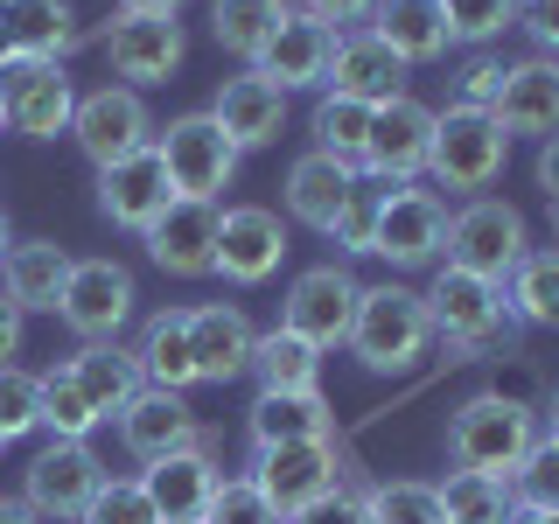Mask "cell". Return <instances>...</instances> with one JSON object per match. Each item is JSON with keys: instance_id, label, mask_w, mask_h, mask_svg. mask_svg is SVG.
Masks as SVG:
<instances>
[{"instance_id": "40", "label": "cell", "mask_w": 559, "mask_h": 524, "mask_svg": "<svg viewBox=\"0 0 559 524\" xmlns=\"http://www.w3.org/2000/svg\"><path fill=\"white\" fill-rule=\"evenodd\" d=\"M384 196H392V182H371V175H357V189L343 196L336 224H329V238H336L343 252H371V238H378V217H384Z\"/></svg>"}, {"instance_id": "3", "label": "cell", "mask_w": 559, "mask_h": 524, "mask_svg": "<svg viewBox=\"0 0 559 524\" xmlns=\"http://www.w3.org/2000/svg\"><path fill=\"white\" fill-rule=\"evenodd\" d=\"M343 349L364 364V371H378V378L413 371V364L433 349V322H427L419 287H399V279L364 287V294H357V322H349V343H343Z\"/></svg>"}, {"instance_id": "50", "label": "cell", "mask_w": 559, "mask_h": 524, "mask_svg": "<svg viewBox=\"0 0 559 524\" xmlns=\"http://www.w3.org/2000/svg\"><path fill=\"white\" fill-rule=\"evenodd\" d=\"M532 182L546 189V203L559 210V133H546V140H538V162H532Z\"/></svg>"}, {"instance_id": "38", "label": "cell", "mask_w": 559, "mask_h": 524, "mask_svg": "<svg viewBox=\"0 0 559 524\" xmlns=\"http://www.w3.org/2000/svg\"><path fill=\"white\" fill-rule=\"evenodd\" d=\"M35 384H43V427H49V441H92V433L105 427L98 406L84 398V384L70 378V364L35 371Z\"/></svg>"}, {"instance_id": "6", "label": "cell", "mask_w": 559, "mask_h": 524, "mask_svg": "<svg viewBox=\"0 0 559 524\" xmlns=\"http://www.w3.org/2000/svg\"><path fill=\"white\" fill-rule=\"evenodd\" d=\"M154 154L168 168V189L189 203H217L238 175V147L210 112H175L168 127H154Z\"/></svg>"}, {"instance_id": "53", "label": "cell", "mask_w": 559, "mask_h": 524, "mask_svg": "<svg viewBox=\"0 0 559 524\" xmlns=\"http://www.w3.org/2000/svg\"><path fill=\"white\" fill-rule=\"evenodd\" d=\"M182 0H119V14H175Z\"/></svg>"}, {"instance_id": "12", "label": "cell", "mask_w": 559, "mask_h": 524, "mask_svg": "<svg viewBox=\"0 0 559 524\" xmlns=\"http://www.w3.org/2000/svg\"><path fill=\"white\" fill-rule=\"evenodd\" d=\"M287 266V224L266 203H231L217 210V259L210 273L231 279V287H266V279Z\"/></svg>"}, {"instance_id": "33", "label": "cell", "mask_w": 559, "mask_h": 524, "mask_svg": "<svg viewBox=\"0 0 559 524\" xmlns=\"http://www.w3.org/2000/svg\"><path fill=\"white\" fill-rule=\"evenodd\" d=\"M252 378H259V392H322V349L301 343L294 329H259Z\"/></svg>"}, {"instance_id": "23", "label": "cell", "mask_w": 559, "mask_h": 524, "mask_svg": "<svg viewBox=\"0 0 559 524\" xmlns=\"http://www.w3.org/2000/svg\"><path fill=\"white\" fill-rule=\"evenodd\" d=\"M210 119H217L224 133H231V147H273L280 127H287V92H280L273 78H259V70H238V78L217 84V98H210Z\"/></svg>"}, {"instance_id": "28", "label": "cell", "mask_w": 559, "mask_h": 524, "mask_svg": "<svg viewBox=\"0 0 559 524\" xmlns=\"http://www.w3.org/2000/svg\"><path fill=\"white\" fill-rule=\"evenodd\" d=\"M63 279H70V252H63L57 238H14V245H8L0 294H8L22 314H57Z\"/></svg>"}, {"instance_id": "42", "label": "cell", "mask_w": 559, "mask_h": 524, "mask_svg": "<svg viewBox=\"0 0 559 524\" xmlns=\"http://www.w3.org/2000/svg\"><path fill=\"white\" fill-rule=\"evenodd\" d=\"M84 524H162V511H154V497H147L140 476H105Z\"/></svg>"}, {"instance_id": "11", "label": "cell", "mask_w": 559, "mask_h": 524, "mask_svg": "<svg viewBox=\"0 0 559 524\" xmlns=\"http://www.w3.org/2000/svg\"><path fill=\"white\" fill-rule=\"evenodd\" d=\"M57 314L78 343H119V329L133 322V273L119 259H70Z\"/></svg>"}, {"instance_id": "48", "label": "cell", "mask_w": 559, "mask_h": 524, "mask_svg": "<svg viewBox=\"0 0 559 524\" xmlns=\"http://www.w3.org/2000/svg\"><path fill=\"white\" fill-rule=\"evenodd\" d=\"M287 524H371V517H364V497H349V489H336V497L308 503V511H301V517H287Z\"/></svg>"}, {"instance_id": "14", "label": "cell", "mask_w": 559, "mask_h": 524, "mask_svg": "<svg viewBox=\"0 0 559 524\" xmlns=\"http://www.w3.org/2000/svg\"><path fill=\"white\" fill-rule=\"evenodd\" d=\"M441 238H448L441 189H413L406 182V189H392V196H384V217H378L371 252L392 273H419V266H441Z\"/></svg>"}, {"instance_id": "17", "label": "cell", "mask_w": 559, "mask_h": 524, "mask_svg": "<svg viewBox=\"0 0 559 524\" xmlns=\"http://www.w3.org/2000/svg\"><path fill=\"white\" fill-rule=\"evenodd\" d=\"M119 441H127L133 462H162V454H182V448H210V427L189 413L182 392H154V384H140L133 406L119 413Z\"/></svg>"}, {"instance_id": "56", "label": "cell", "mask_w": 559, "mask_h": 524, "mask_svg": "<svg viewBox=\"0 0 559 524\" xmlns=\"http://www.w3.org/2000/svg\"><path fill=\"white\" fill-rule=\"evenodd\" d=\"M8 245H14V231H8V210H0V266H8Z\"/></svg>"}, {"instance_id": "19", "label": "cell", "mask_w": 559, "mask_h": 524, "mask_svg": "<svg viewBox=\"0 0 559 524\" xmlns=\"http://www.w3.org/2000/svg\"><path fill=\"white\" fill-rule=\"evenodd\" d=\"M168 203H175V189H168V168H162L154 147H140V154H127V162H112V168H98V210L119 224V231L147 238V224L162 217Z\"/></svg>"}, {"instance_id": "55", "label": "cell", "mask_w": 559, "mask_h": 524, "mask_svg": "<svg viewBox=\"0 0 559 524\" xmlns=\"http://www.w3.org/2000/svg\"><path fill=\"white\" fill-rule=\"evenodd\" d=\"M511 524H559V511H518Z\"/></svg>"}, {"instance_id": "59", "label": "cell", "mask_w": 559, "mask_h": 524, "mask_svg": "<svg viewBox=\"0 0 559 524\" xmlns=\"http://www.w3.org/2000/svg\"><path fill=\"white\" fill-rule=\"evenodd\" d=\"M0 448H8V433H0Z\"/></svg>"}, {"instance_id": "43", "label": "cell", "mask_w": 559, "mask_h": 524, "mask_svg": "<svg viewBox=\"0 0 559 524\" xmlns=\"http://www.w3.org/2000/svg\"><path fill=\"white\" fill-rule=\"evenodd\" d=\"M511 503L518 511H559V441H538L511 476Z\"/></svg>"}, {"instance_id": "36", "label": "cell", "mask_w": 559, "mask_h": 524, "mask_svg": "<svg viewBox=\"0 0 559 524\" xmlns=\"http://www.w3.org/2000/svg\"><path fill=\"white\" fill-rule=\"evenodd\" d=\"M314 147L336 154V162H349L364 175V140H371V105L364 98H343V92H322L314 98V119H308Z\"/></svg>"}, {"instance_id": "52", "label": "cell", "mask_w": 559, "mask_h": 524, "mask_svg": "<svg viewBox=\"0 0 559 524\" xmlns=\"http://www.w3.org/2000/svg\"><path fill=\"white\" fill-rule=\"evenodd\" d=\"M0 524H43V517H35L22 497H0Z\"/></svg>"}, {"instance_id": "30", "label": "cell", "mask_w": 559, "mask_h": 524, "mask_svg": "<svg viewBox=\"0 0 559 524\" xmlns=\"http://www.w3.org/2000/svg\"><path fill=\"white\" fill-rule=\"evenodd\" d=\"M364 28H378L384 43H392V57L406 63V70H413V63H441L448 49H454L441 0H378Z\"/></svg>"}, {"instance_id": "27", "label": "cell", "mask_w": 559, "mask_h": 524, "mask_svg": "<svg viewBox=\"0 0 559 524\" xmlns=\"http://www.w3.org/2000/svg\"><path fill=\"white\" fill-rule=\"evenodd\" d=\"M133 364H140V384H154V392H197L203 371H197V343H189V308H162L147 314V329H140L133 343Z\"/></svg>"}, {"instance_id": "58", "label": "cell", "mask_w": 559, "mask_h": 524, "mask_svg": "<svg viewBox=\"0 0 559 524\" xmlns=\"http://www.w3.org/2000/svg\"><path fill=\"white\" fill-rule=\"evenodd\" d=\"M280 8H301V0H280Z\"/></svg>"}, {"instance_id": "25", "label": "cell", "mask_w": 559, "mask_h": 524, "mask_svg": "<svg viewBox=\"0 0 559 524\" xmlns=\"http://www.w3.org/2000/svg\"><path fill=\"white\" fill-rule=\"evenodd\" d=\"M189 343H197L203 384H231V378L252 371L259 329H252V314H245L238 301H203V308H189Z\"/></svg>"}, {"instance_id": "5", "label": "cell", "mask_w": 559, "mask_h": 524, "mask_svg": "<svg viewBox=\"0 0 559 524\" xmlns=\"http://www.w3.org/2000/svg\"><path fill=\"white\" fill-rule=\"evenodd\" d=\"M524 252H532L524 210L503 203V196H468L448 217V238H441V266H462V273H476V279H497V287L518 273Z\"/></svg>"}, {"instance_id": "20", "label": "cell", "mask_w": 559, "mask_h": 524, "mask_svg": "<svg viewBox=\"0 0 559 524\" xmlns=\"http://www.w3.org/2000/svg\"><path fill=\"white\" fill-rule=\"evenodd\" d=\"M78 43H84V28H78L70 0H0V70L22 57L63 63Z\"/></svg>"}, {"instance_id": "26", "label": "cell", "mask_w": 559, "mask_h": 524, "mask_svg": "<svg viewBox=\"0 0 559 524\" xmlns=\"http://www.w3.org/2000/svg\"><path fill=\"white\" fill-rule=\"evenodd\" d=\"M140 483H147L162 524H203L210 497H217V483H224V468H217V454H210V448H182V454L147 462V476H140Z\"/></svg>"}, {"instance_id": "47", "label": "cell", "mask_w": 559, "mask_h": 524, "mask_svg": "<svg viewBox=\"0 0 559 524\" xmlns=\"http://www.w3.org/2000/svg\"><path fill=\"white\" fill-rule=\"evenodd\" d=\"M518 28L532 35L538 57H559V0H518Z\"/></svg>"}, {"instance_id": "35", "label": "cell", "mask_w": 559, "mask_h": 524, "mask_svg": "<svg viewBox=\"0 0 559 524\" xmlns=\"http://www.w3.org/2000/svg\"><path fill=\"white\" fill-rule=\"evenodd\" d=\"M280 0H210V35H217V49H231V57L252 70L266 57L273 28H280Z\"/></svg>"}, {"instance_id": "46", "label": "cell", "mask_w": 559, "mask_h": 524, "mask_svg": "<svg viewBox=\"0 0 559 524\" xmlns=\"http://www.w3.org/2000/svg\"><path fill=\"white\" fill-rule=\"evenodd\" d=\"M497 92H503V63H497V57H476V63L462 70V92H454V105L489 112V105H497Z\"/></svg>"}, {"instance_id": "4", "label": "cell", "mask_w": 559, "mask_h": 524, "mask_svg": "<svg viewBox=\"0 0 559 524\" xmlns=\"http://www.w3.org/2000/svg\"><path fill=\"white\" fill-rule=\"evenodd\" d=\"M511 162V133L489 112H468V105H448L433 112V147H427V175L454 196H489V182Z\"/></svg>"}, {"instance_id": "37", "label": "cell", "mask_w": 559, "mask_h": 524, "mask_svg": "<svg viewBox=\"0 0 559 524\" xmlns=\"http://www.w3.org/2000/svg\"><path fill=\"white\" fill-rule=\"evenodd\" d=\"M433 489H441L448 524H511V517H518L511 483L476 476V468H448V483H433Z\"/></svg>"}, {"instance_id": "21", "label": "cell", "mask_w": 559, "mask_h": 524, "mask_svg": "<svg viewBox=\"0 0 559 524\" xmlns=\"http://www.w3.org/2000/svg\"><path fill=\"white\" fill-rule=\"evenodd\" d=\"M147 259L175 279H203L217 259V203H189L175 196L162 217L147 224Z\"/></svg>"}, {"instance_id": "13", "label": "cell", "mask_w": 559, "mask_h": 524, "mask_svg": "<svg viewBox=\"0 0 559 524\" xmlns=\"http://www.w3.org/2000/svg\"><path fill=\"white\" fill-rule=\"evenodd\" d=\"M427 147H433V105H419L413 92L371 105V140H364V175L371 182H392V189L419 182Z\"/></svg>"}, {"instance_id": "2", "label": "cell", "mask_w": 559, "mask_h": 524, "mask_svg": "<svg viewBox=\"0 0 559 524\" xmlns=\"http://www.w3.org/2000/svg\"><path fill=\"white\" fill-rule=\"evenodd\" d=\"M532 448H538V413L524 406V398H511V392H476L448 419V462L476 468V476L511 483Z\"/></svg>"}, {"instance_id": "41", "label": "cell", "mask_w": 559, "mask_h": 524, "mask_svg": "<svg viewBox=\"0 0 559 524\" xmlns=\"http://www.w3.org/2000/svg\"><path fill=\"white\" fill-rule=\"evenodd\" d=\"M441 14H448V35L468 49H483L503 28H518V0H441Z\"/></svg>"}, {"instance_id": "1", "label": "cell", "mask_w": 559, "mask_h": 524, "mask_svg": "<svg viewBox=\"0 0 559 524\" xmlns=\"http://www.w3.org/2000/svg\"><path fill=\"white\" fill-rule=\"evenodd\" d=\"M419 301H427L433 343H448V357H497V349H511L518 329H524L497 279H476L462 266H441Z\"/></svg>"}, {"instance_id": "39", "label": "cell", "mask_w": 559, "mask_h": 524, "mask_svg": "<svg viewBox=\"0 0 559 524\" xmlns=\"http://www.w3.org/2000/svg\"><path fill=\"white\" fill-rule=\"evenodd\" d=\"M364 517H371V524H448L441 489H433V483H413V476L371 483V489H364Z\"/></svg>"}, {"instance_id": "51", "label": "cell", "mask_w": 559, "mask_h": 524, "mask_svg": "<svg viewBox=\"0 0 559 524\" xmlns=\"http://www.w3.org/2000/svg\"><path fill=\"white\" fill-rule=\"evenodd\" d=\"M22 329H28V314L8 301V294H0V364H14L22 357Z\"/></svg>"}, {"instance_id": "49", "label": "cell", "mask_w": 559, "mask_h": 524, "mask_svg": "<svg viewBox=\"0 0 559 524\" xmlns=\"http://www.w3.org/2000/svg\"><path fill=\"white\" fill-rule=\"evenodd\" d=\"M371 8H378V0H301V14H314V22H329V28H364V22H371Z\"/></svg>"}, {"instance_id": "44", "label": "cell", "mask_w": 559, "mask_h": 524, "mask_svg": "<svg viewBox=\"0 0 559 524\" xmlns=\"http://www.w3.org/2000/svg\"><path fill=\"white\" fill-rule=\"evenodd\" d=\"M35 427H43V384H35V371H22V364H0V433L22 441Z\"/></svg>"}, {"instance_id": "10", "label": "cell", "mask_w": 559, "mask_h": 524, "mask_svg": "<svg viewBox=\"0 0 559 524\" xmlns=\"http://www.w3.org/2000/svg\"><path fill=\"white\" fill-rule=\"evenodd\" d=\"M357 273L343 266V259H329V266H308L294 273L287 301H280V329H294L301 343L314 349H343L349 343V322H357Z\"/></svg>"}, {"instance_id": "24", "label": "cell", "mask_w": 559, "mask_h": 524, "mask_svg": "<svg viewBox=\"0 0 559 524\" xmlns=\"http://www.w3.org/2000/svg\"><path fill=\"white\" fill-rule=\"evenodd\" d=\"M489 119H497L503 133H532L546 140L559 133V63L552 57H524V63H503V92L489 105Z\"/></svg>"}, {"instance_id": "34", "label": "cell", "mask_w": 559, "mask_h": 524, "mask_svg": "<svg viewBox=\"0 0 559 524\" xmlns=\"http://www.w3.org/2000/svg\"><path fill=\"white\" fill-rule=\"evenodd\" d=\"M503 301L524 329H559V245H538L518 259V273L503 279Z\"/></svg>"}, {"instance_id": "15", "label": "cell", "mask_w": 559, "mask_h": 524, "mask_svg": "<svg viewBox=\"0 0 559 524\" xmlns=\"http://www.w3.org/2000/svg\"><path fill=\"white\" fill-rule=\"evenodd\" d=\"M0 98H8V133H22V140H57L70 133V112H78V84L49 57L8 63L0 70Z\"/></svg>"}, {"instance_id": "29", "label": "cell", "mask_w": 559, "mask_h": 524, "mask_svg": "<svg viewBox=\"0 0 559 524\" xmlns=\"http://www.w3.org/2000/svg\"><path fill=\"white\" fill-rule=\"evenodd\" d=\"M252 448H294V441H336V413L322 392H259L252 413Z\"/></svg>"}, {"instance_id": "9", "label": "cell", "mask_w": 559, "mask_h": 524, "mask_svg": "<svg viewBox=\"0 0 559 524\" xmlns=\"http://www.w3.org/2000/svg\"><path fill=\"white\" fill-rule=\"evenodd\" d=\"M245 476L280 517H301L308 503L343 489V462H336V441H294V448H252Z\"/></svg>"}, {"instance_id": "60", "label": "cell", "mask_w": 559, "mask_h": 524, "mask_svg": "<svg viewBox=\"0 0 559 524\" xmlns=\"http://www.w3.org/2000/svg\"><path fill=\"white\" fill-rule=\"evenodd\" d=\"M552 63H559V57H552Z\"/></svg>"}, {"instance_id": "7", "label": "cell", "mask_w": 559, "mask_h": 524, "mask_svg": "<svg viewBox=\"0 0 559 524\" xmlns=\"http://www.w3.org/2000/svg\"><path fill=\"white\" fill-rule=\"evenodd\" d=\"M105 483V462L92 454V441H43L35 462L22 468V503L43 524H84Z\"/></svg>"}, {"instance_id": "32", "label": "cell", "mask_w": 559, "mask_h": 524, "mask_svg": "<svg viewBox=\"0 0 559 524\" xmlns=\"http://www.w3.org/2000/svg\"><path fill=\"white\" fill-rule=\"evenodd\" d=\"M70 378L84 384V398L98 406V419H119L140 392V364H133V349H119V343H78Z\"/></svg>"}, {"instance_id": "31", "label": "cell", "mask_w": 559, "mask_h": 524, "mask_svg": "<svg viewBox=\"0 0 559 524\" xmlns=\"http://www.w3.org/2000/svg\"><path fill=\"white\" fill-rule=\"evenodd\" d=\"M349 189H357V168L336 162V154H322V147H308L301 162L287 168V217L308 224V231H329Z\"/></svg>"}, {"instance_id": "22", "label": "cell", "mask_w": 559, "mask_h": 524, "mask_svg": "<svg viewBox=\"0 0 559 524\" xmlns=\"http://www.w3.org/2000/svg\"><path fill=\"white\" fill-rule=\"evenodd\" d=\"M322 92H343V98H364V105H384L406 92V63L392 57L378 28H343L336 35V57H329V84Z\"/></svg>"}, {"instance_id": "57", "label": "cell", "mask_w": 559, "mask_h": 524, "mask_svg": "<svg viewBox=\"0 0 559 524\" xmlns=\"http://www.w3.org/2000/svg\"><path fill=\"white\" fill-rule=\"evenodd\" d=\"M0 127H8V98H0Z\"/></svg>"}, {"instance_id": "8", "label": "cell", "mask_w": 559, "mask_h": 524, "mask_svg": "<svg viewBox=\"0 0 559 524\" xmlns=\"http://www.w3.org/2000/svg\"><path fill=\"white\" fill-rule=\"evenodd\" d=\"M70 140L84 147L92 168H112L127 154L154 147V112L133 84H98V92H78V112H70Z\"/></svg>"}, {"instance_id": "18", "label": "cell", "mask_w": 559, "mask_h": 524, "mask_svg": "<svg viewBox=\"0 0 559 524\" xmlns=\"http://www.w3.org/2000/svg\"><path fill=\"white\" fill-rule=\"evenodd\" d=\"M329 57H336V28L314 22V14H301V8H287L280 28H273V43H266V57H259L252 70L273 78L280 92H322V84H329Z\"/></svg>"}, {"instance_id": "16", "label": "cell", "mask_w": 559, "mask_h": 524, "mask_svg": "<svg viewBox=\"0 0 559 524\" xmlns=\"http://www.w3.org/2000/svg\"><path fill=\"white\" fill-rule=\"evenodd\" d=\"M105 63H112V78H127L133 92H147V84H168L175 70L189 57V35L175 14H119L112 28L98 35Z\"/></svg>"}, {"instance_id": "45", "label": "cell", "mask_w": 559, "mask_h": 524, "mask_svg": "<svg viewBox=\"0 0 559 524\" xmlns=\"http://www.w3.org/2000/svg\"><path fill=\"white\" fill-rule=\"evenodd\" d=\"M203 524H287V517L252 489V476H224L217 497H210V511H203Z\"/></svg>"}, {"instance_id": "54", "label": "cell", "mask_w": 559, "mask_h": 524, "mask_svg": "<svg viewBox=\"0 0 559 524\" xmlns=\"http://www.w3.org/2000/svg\"><path fill=\"white\" fill-rule=\"evenodd\" d=\"M538 441H559V392L546 398V413H538Z\"/></svg>"}]
</instances>
